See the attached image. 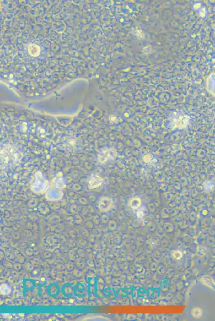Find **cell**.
Instances as JSON below:
<instances>
[{
  "mask_svg": "<svg viewBox=\"0 0 215 321\" xmlns=\"http://www.w3.org/2000/svg\"><path fill=\"white\" fill-rule=\"evenodd\" d=\"M103 179L98 176L93 175L89 181V187L90 189L96 188L101 186L103 183Z\"/></svg>",
  "mask_w": 215,
  "mask_h": 321,
  "instance_id": "obj_1",
  "label": "cell"
},
{
  "mask_svg": "<svg viewBox=\"0 0 215 321\" xmlns=\"http://www.w3.org/2000/svg\"><path fill=\"white\" fill-rule=\"evenodd\" d=\"M112 204V201L108 197H103L100 202V208L102 211H108L110 209Z\"/></svg>",
  "mask_w": 215,
  "mask_h": 321,
  "instance_id": "obj_2",
  "label": "cell"
},
{
  "mask_svg": "<svg viewBox=\"0 0 215 321\" xmlns=\"http://www.w3.org/2000/svg\"><path fill=\"white\" fill-rule=\"evenodd\" d=\"M188 123V118H186L185 117H179V119L174 121L175 126V128H186Z\"/></svg>",
  "mask_w": 215,
  "mask_h": 321,
  "instance_id": "obj_3",
  "label": "cell"
},
{
  "mask_svg": "<svg viewBox=\"0 0 215 321\" xmlns=\"http://www.w3.org/2000/svg\"><path fill=\"white\" fill-rule=\"evenodd\" d=\"M28 51H29V52L30 55L32 56H38L40 53V47L35 44H31L29 46Z\"/></svg>",
  "mask_w": 215,
  "mask_h": 321,
  "instance_id": "obj_4",
  "label": "cell"
},
{
  "mask_svg": "<svg viewBox=\"0 0 215 321\" xmlns=\"http://www.w3.org/2000/svg\"><path fill=\"white\" fill-rule=\"evenodd\" d=\"M141 205V200L139 198H134L130 201V206L132 209H136Z\"/></svg>",
  "mask_w": 215,
  "mask_h": 321,
  "instance_id": "obj_5",
  "label": "cell"
},
{
  "mask_svg": "<svg viewBox=\"0 0 215 321\" xmlns=\"http://www.w3.org/2000/svg\"><path fill=\"white\" fill-rule=\"evenodd\" d=\"M192 314L194 318H200L202 315V311L200 308H194L192 310Z\"/></svg>",
  "mask_w": 215,
  "mask_h": 321,
  "instance_id": "obj_6",
  "label": "cell"
},
{
  "mask_svg": "<svg viewBox=\"0 0 215 321\" xmlns=\"http://www.w3.org/2000/svg\"><path fill=\"white\" fill-rule=\"evenodd\" d=\"M174 256L177 259H179L181 257V253L179 251H176L174 252Z\"/></svg>",
  "mask_w": 215,
  "mask_h": 321,
  "instance_id": "obj_7",
  "label": "cell"
},
{
  "mask_svg": "<svg viewBox=\"0 0 215 321\" xmlns=\"http://www.w3.org/2000/svg\"><path fill=\"white\" fill-rule=\"evenodd\" d=\"M137 217L139 218H142L143 216V211H141L140 210L137 211Z\"/></svg>",
  "mask_w": 215,
  "mask_h": 321,
  "instance_id": "obj_8",
  "label": "cell"
}]
</instances>
